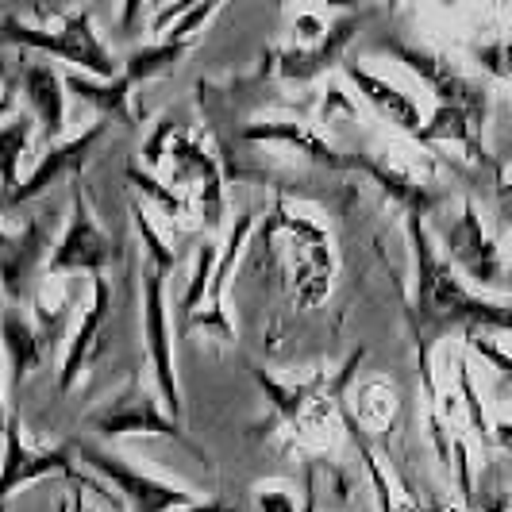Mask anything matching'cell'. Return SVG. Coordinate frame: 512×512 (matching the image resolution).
<instances>
[{
    "instance_id": "6da1fadb",
    "label": "cell",
    "mask_w": 512,
    "mask_h": 512,
    "mask_svg": "<svg viewBox=\"0 0 512 512\" xmlns=\"http://www.w3.org/2000/svg\"><path fill=\"white\" fill-rule=\"evenodd\" d=\"M409 220L412 243V335H416V359H420V378L428 397L436 401V378H432V351L447 335H509L512 339V305L493 301L486 293L470 289L459 278V270L439 251L436 235L420 216Z\"/></svg>"
},
{
    "instance_id": "7a4b0ae2",
    "label": "cell",
    "mask_w": 512,
    "mask_h": 512,
    "mask_svg": "<svg viewBox=\"0 0 512 512\" xmlns=\"http://www.w3.org/2000/svg\"><path fill=\"white\" fill-rule=\"evenodd\" d=\"M378 51L397 58L405 70L416 74V81L432 93L436 108L428 112L424 131H420V147H436V143H455L470 162H486V124H489V85L470 77L459 62H451L447 54L432 51L424 43H412L401 35H385Z\"/></svg>"
},
{
    "instance_id": "3957f363",
    "label": "cell",
    "mask_w": 512,
    "mask_h": 512,
    "mask_svg": "<svg viewBox=\"0 0 512 512\" xmlns=\"http://www.w3.org/2000/svg\"><path fill=\"white\" fill-rule=\"evenodd\" d=\"M0 39L4 43H16V47H27V51H39L43 58H58L66 66H74L77 74L89 70V77H108L120 74L112 51L104 47V39L93 27V16L89 8H70V12H58V27H39L27 24L20 16H4L0 24Z\"/></svg>"
},
{
    "instance_id": "277c9868",
    "label": "cell",
    "mask_w": 512,
    "mask_h": 512,
    "mask_svg": "<svg viewBox=\"0 0 512 512\" xmlns=\"http://www.w3.org/2000/svg\"><path fill=\"white\" fill-rule=\"evenodd\" d=\"M166 274L170 266L143 258V351L151 366V385L162 401V409L170 412V420L181 424V385L174 370V335H170V305H166Z\"/></svg>"
},
{
    "instance_id": "5b68a950",
    "label": "cell",
    "mask_w": 512,
    "mask_h": 512,
    "mask_svg": "<svg viewBox=\"0 0 512 512\" xmlns=\"http://www.w3.org/2000/svg\"><path fill=\"white\" fill-rule=\"evenodd\" d=\"M85 424L93 432H101L104 439H120V436H162L181 443L185 451H193L197 459H205V451L193 443V439L181 432L178 420H170V412L162 409L154 385H147L139 374L131 378L116 397H108L101 409H93L85 416Z\"/></svg>"
},
{
    "instance_id": "8992f818",
    "label": "cell",
    "mask_w": 512,
    "mask_h": 512,
    "mask_svg": "<svg viewBox=\"0 0 512 512\" xmlns=\"http://www.w3.org/2000/svg\"><path fill=\"white\" fill-rule=\"evenodd\" d=\"M439 251L459 270V278H470L478 289H509V262L501 258V247L482 224V212L474 201H462L451 224L439 228Z\"/></svg>"
},
{
    "instance_id": "52a82bcc",
    "label": "cell",
    "mask_w": 512,
    "mask_h": 512,
    "mask_svg": "<svg viewBox=\"0 0 512 512\" xmlns=\"http://www.w3.org/2000/svg\"><path fill=\"white\" fill-rule=\"evenodd\" d=\"M74 455L89 470H97L104 482L120 493V501H128L135 512H178V509H189L197 501L189 489L174 486V482H162L154 474H143L124 455L101 451L93 443H74Z\"/></svg>"
},
{
    "instance_id": "ba28073f",
    "label": "cell",
    "mask_w": 512,
    "mask_h": 512,
    "mask_svg": "<svg viewBox=\"0 0 512 512\" xmlns=\"http://www.w3.org/2000/svg\"><path fill=\"white\" fill-rule=\"evenodd\" d=\"M51 251V220L35 216L20 231L0 228V293L8 305L24 308L39 293V274H47Z\"/></svg>"
},
{
    "instance_id": "9c48e42d",
    "label": "cell",
    "mask_w": 512,
    "mask_h": 512,
    "mask_svg": "<svg viewBox=\"0 0 512 512\" xmlns=\"http://www.w3.org/2000/svg\"><path fill=\"white\" fill-rule=\"evenodd\" d=\"M112 258H116L112 239H108L101 224L93 220V212H89V205H85V193L74 189L70 224H66V231H62V239L51 247L47 274H51V278H58V274H93V278H101Z\"/></svg>"
},
{
    "instance_id": "30bf717a",
    "label": "cell",
    "mask_w": 512,
    "mask_h": 512,
    "mask_svg": "<svg viewBox=\"0 0 512 512\" xmlns=\"http://www.w3.org/2000/svg\"><path fill=\"white\" fill-rule=\"evenodd\" d=\"M104 135H108V124L97 120L93 128L77 131V135H70V139H62V143L47 147V154L39 158V166L20 181V189H16L8 201H0V212L20 208V205H27V201H39V197H43V193H51L62 178L77 174V170L89 162V154L97 151V143H101Z\"/></svg>"
},
{
    "instance_id": "8fae6325",
    "label": "cell",
    "mask_w": 512,
    "mask_h": 512,
    "mask_svg": "<svg viewBox=\"0 0 512 512\" xmlns=\"http://www.w3.org/2000/svg\"><path fill=\"white\" fill-rule=\"evenodd\" d=\"M51 474H66L74 478V462L66 447H54V451H35L27 447L20 436V412L12 405L8 412V432H4V459H0V501H8L12 493L27 482H39V478H51Z\"/></svg>"
},
{
    "instance_id": "7c38bea8",
    "label": "cell",
    "mask_w": 512,
    "mask_h": 512,
    "mask_svg": "<svg viewBox=\"0 0 512 512\" xmlns=\"http://www.w3.org/2000/svg\"><path fill=\"white\" fill-rule=\"evenodd\" d=\"M51 343L39 332L35 320H27L20 305H0V362H4V378H8V397L16 405L20 389H24L27 374L39 370V362L47 359Z\"/></svg>"
},
{
    "instance_id": "4fadbf2b",
    "label": "cell",
    "mask_w": 512,
    "mask_h": 512,
    "mask_svg": "<svg viewBox=\"0 0 512 512\" xmlns=\"http://www.w3.org/2000/svg\"><path fill=\"white\" fill-rule=\"evenodd\" d=\"M20 93L31 112V120L39 124L47 143H58V135L66 131V77L58 74L51 58H27L20 70Z\"/></svg>"
},
{
    "instance_id": "5bb4252c",
    "label": "cell",
    "mask_w": 512,
    "mask_h": 512,
    "mask_svg": "<svg viewBox=\"0 0 512 512\" xmlns=\"http://www.w3.org/2000/svg\"><path fill=\"white\" fill-rule=\"evenodd\" d=\"M343 77L355 85V93L382 116L389 128L405 131L409 139H420V131H424V120H428V116H424V108L416 104L412 93L397 89V85L385 81L382 74L366 70L362 62H343Z\"/></svg>"
},
{
    "instance_id": "9a60e30c",
    "label": "cell",
    "mask_w": 512,
    "mask_h": 512,
    "mask_svg": "<svg viewBox=\"0 0 512 512\" xmlns=\"http://www.w3.org/2000/svg\"><path fill=\"white\" fill-rule=\"evenodd\" d=\"M255 228V216L251 212H239L235 220H231L228 228V239H224V247H220V255H216V270H212V285H208V301L205 308L197 312V320H193V328H205V332L220 335L224 343H231V320H228V282L231 274H235V262L243 255V247H247V235Z\"/></svg>"
},
{
    "instance_id": "2e32d148",
    "label": "cell",
    "mask_w": 512,
    "mask_h": 512,
    "mask_svg": "<svg viewBox=\"0 0 512 512\" xmlns=\"http://www.w3.org/2000/svg\"><path fill=\"white\" fill-rule=\"evenodd\" d=\"M366 20V12L362 8H351V12H343L339 20L324 27V35L312 43V47H293V51H282L278 54V74L289 77V81H312V77H320L324 70H332L335 62L343 58V47L355 39V31L362 27Z\"/></svg>"
},
{
    "instance_id": "e0dca14e",
    "label": "cell",
    "mask_w": 512,
    "mask_h": 512,
    "mask_svg": "<svg viewBox=\"0 0 512 512\" xmlns=\"http://www.w3.org/2000/svg\"><path fill=\"white\" fill-rule=\"evenodd\" d=\"M108 308H112V285L101 274V278H93V301H85V312H81L74 335H70L66 359H62V374H58V393H70L77 385V378L85 374L89 359L97 355L101 332L104 324H108Z\"/></svg>"
},
{
    "instance_id": "ac0fdd59",
    "label": "cell",
    "mask_w": 512,
    "mask_h": 512,
    "mask_svg": "<svg viewBox=\"0 0 512 512\" xmlns=\"http://www.w3.org/2000/svg\"><path fill=\"white\" fill-rule=\"evenodd\" d=\"M351 170H366V174L378 181L397 205L405 208V216H420V220H424V216H436L439 208L447 205V193H439L436 185L412 178L409 170L389 166V162H382V158H362V154H351Z\"/></svg>"
},
{
    "instance_id": "d6986e66",
    "label": "cell",
    "mask_w": 512,
    "mask_h": 512,
    "mask_svg": "<svg viewBox=\"0 0 512 512\" xmlns=\"http://www.w3.org/2000/svg\"><path fill=\"white\" fill-rule=\"evenodd\" d=\"M243 139H251V143H289L293 151H301L316 166L351 170V154L335 151L320 131H312L308 124H297V120H258L251 128H243Z\"/></svg>"
},
{
    "instance_id": "ffe728a7",
    "label": "cell",
    "mask_w": 512,
    "mask_h": 512,
    "mask_svg": "<svg viewBox=\"0 0 512 512\" xmlns=\"http://www.w3.org/2000/svg\"><path fill=\"white\" fill-rule=\"evenodd\" d=\"M62 77H66V89H74L81 101L93 104L101 112L104 124H128V128L139 124V108L131 104V85L120 74L101 81V77H85L77 70H66Z\"/></svg>"
},
{
    "instance_id": "44dd1931",
    "label": "cell",
    "mask_w": 512,
    "mask_h": 512,
    "mask_svg": "<svg viewBox=\"0 0 512 512\" xmlns=\"http://www.w3.org/2000/svg\"><path fill=\"white\" fill-rule=\"evenodd\" d=\"M170 154H174V166H178L181 181L201 178L205 189H201V201H205V224H220V212H224V189H220V174H216V162L212 154H205L197 143L189 139H174L170 143Z\"/></svg>"
},
{
    "instance_id": "7402d4cb",
    "label": "cell",
    "mask_w": 512,
    "mask_h": 512,
    "mask_svg": "<svg viewBox=\"0 0 512 512\" xmlns=\"http://www.w3.org/2000/svg\"><path fill=\"white\" fill-rule=\"evenodd\" d=\"M31 135H35L31 112H16L8 124H0V201H8L24 181L20 166H24V154L31 147Z\"/></svg>"
},
{
    "instance_id": "603a6c76",
    "label": "cell",
    "mask_w": 512,
    "mask_h": 512,
    "mask_svg": "<svg viewBox=\"0 0 512 512\" xmlns=\"http://www.w3.org/2000/svg\"><path fill=\"white\" fill-rule=\"evenodd\" d=\"M470 512H512V459L489 455L474 474V493L466 501Z\"/></svg>"
},
{
    "instance_id": "cb8c5ba5",
    "label": "cell",
    "mask_w": 512,
    "mask_h": 512,
    "mask_svg": "<svg viewBox=\"0 0 512 512\" xmlns=\"http://www.w3.org/2000/svg\"><path fill=\"white\" fill-rule=\"evenodd\" d=\"M193 43H197V39H185V43H178V39H154V43H147V47H135V51L128 54L124 74L120 77L135 89L139 81H151V77L166 74L174 62H181L185 54L193 51Z\"/></svg>"
},
{
    "instance_id": "d4e9b609",
    "label": "cell",
    "mask_w": 512,
    "mask_h": 512,
    "mask_svg": "<svg viewBox=\"0 0 512 512\" xmlns=\"http://www.w3.org/2000/svg\"><path fill=\"white\" fill-rule=\"evenodd\" d=\"M216 239H205L197 247V258H193V274H189V285H185V297L178 301V328H193L197 312L205 308L208 301V285H212V270H216Z\"/></svg>"
},
{
    "instance_id": "484cf974",
    "label": "cell",
    "mask_w": 512,
    "mask_h": 512,
    "mask_svg": "<svg viewBox=\"0 0 512 512\" xmlns=\"http://www.w3.org/2000/svg\"><path fill=\"white\" fill-rule=\"evenodd\" d=\"M455 378H459V393H462V409H466V416H470V428H474V436H478V443L486 447L489 455H493V424H489L486 416V405H482V397H478V385H474V378H470V366L466 362H455Z\"/></svg>"
},
{
    "instance_id": "4316f807",
    "label": "cell",
    "mask_w": 512,
    "mask_h": 512,
    "mask_svg": "<svg viewBox=\"0 0 512 512\" xmlns=\"http://www.w3.org/2000/svg\"><path fill=\"white\" fill-rule=\"evenodd\" d=\"M470 58H474L489 77L512 85V31L509 35H497V39H486V43H470Z\"/></svg>"
},
{
    "instance_id": "83f0119b",
    "label": "cell",
    "mask_w": 512,
    "mask_h": 512,
    "mask_svg": "<svg viewBox=\"0 0 512 512\" xmlns=\"http://www.w3.org/2000/svg\"><path fill=\"white\" fill-rule=\"evenodd\" d=\"M128 181L135 185V189H139V193H143V197H147V201H151V205L162 208L166 216H181L178 193H174L170 185H162V181L154 178L151 170H143L139 162H131V166H128Z\"/></svg>"
},
{
    "instance_id": "f1b7e54d",
    "label": "cell",
    "mask_w": 512,
    "mask_h": 512,
    "mask_svg": "<svg viewBox=\"0 0 512 512\" xmlns=\"http://www.w3.org/2000/svg\"><path fill=\"white\" fill-rule=\"evenodd\" d=\"M462 339H466V347H474V351H478L493 370H501V378H509L512 382V355L501 347V339H493V335H486V332L462 335Z\"/></svg>"
},
{
    "instance_id": "f546056e",
    "label": "cell",
    "mask_w": 512,
    "mask_h": 512,
    "mask_svg": "<svg viewBox=\"0 0 512 512\" xmlns=\"http://www.w3.org/2000/svg\"><path fill=\"white\" fill-rule=\"evenodd\" d=\"M258 512H297V501L282 486H262L258 489Z\"/></svg>"
},
{
    "instance_id": "4dcf8cb0",
    "label": "cell",
    "mask_w": 512,
    "mask_h": 512,
    "mask_svg": "<svg viewBox=\"0 0 512 512\" xmlns=\"http://www.w3.org/2000/svg\"><path fill=\"white\" fill-rule=\"evenodd\" d=\"M335 112H339V116H351V120H355V116H359V108H355V101H351V97H347V93H343V89H328V93H324V120H332Z\"/></svg>"
},
{
    "instance_id": "1f68e13d",
    "label": "cell",
    "mask_w": 512,
    "mask_h": 512,
    "mask_svg": "<svg viewBox=\"0 0 512 512\" xmlns=\"http://www.w3.org/2000/svg\"><path fill=\"white\" fill-rule=\"evenodd\" d=\"M493 451H501L505 459H512V420L493 424Z\"/></svg>"
},
{
    "instance_id": "d6a6232c",
    "label": "cell",
    "mask_w": 512,
    "mask_h": 512,
    "mask_svg": "<svg viewBox=\"0 0 512 512\" xmlns=\"http://www.w3.org/2000/svg\"><path fill=\"white\" fill-rule=\"evenodd\" d=\"M58 512H85V493H81V489H70L66 501L58 505Z\"/></svg>"
},
{
    "instance_id": "836d02e7",
    "label": "cell",
    "mask_w": 512,
    "mask_h": 512,
    "mask_svg": "<svg viewBox=\"0 0 512 512\" xmlns=\"http://www.w3.org/2000/svg\"><path fill=\"white\" fill-rule=\"evenodd\" d=\"M178 512H224V501H193L189 509H178Z\"/></svg>"
},
{
    "instance_id": "e575fe53",
    "label": "cell",
    "mask_w": 512,
    "mask_h": 512,
    "mask_svg": "<svg viewBox=\"0 0 512 512\" xmlns=\"http://www.w3.org/2000/svg\"><path fill=\"white\" fill-rule=\"evenodd\" d=\"M497 197H501V201H512V178H505L497 185Z\"/></svg>"
},
{
    "instance_id": "d590c367",
    "label": "cell",
    "mask_w": 512,
    "mask_h": 512,
    "mask_svg": "<svg viewBox=\"0 0 512 512\" xmlns=\"http://www.w3.org/2000/svg\"><path fill=\"white\" fill-rule=\"evenodd\" d=\"M12 112V97L8 93H0V116H8Z\"/></svg>"
},
{
    "instance_id": "8d00e7d4",
    "label": "cell",
    "mask_w": 512,
    "mask_h": 512,
    "mask_svg": "<svg viewBox=\"0 0 512 512\" xmlns=\"http://www.w3.org/2000/svg\"><path fill=\"white\" fill-rule=\"evenodd\" d=\"M436 512H459L455 505H436Z\"/></svg>"
},
{
    "instance_id": "74e56055",
    "label": "cell",
    "mask_w": 512,
    "mask_h": 512,
    "mask_svg": "<svg viewBox=\"0 0 512 512\" xmlns=\"http://www.w3.org/2000/svg\"><path fill=\"white\" fill-rule=\"evenodd\" d=\"M509 282H512V251H509Z\"/></svg>"
},
{
    "instance_id": "f35d334b",
    "label": "cell",
    "mask_w": 512,
    "mask_h": 512,
    "mask_svg": "<svg viewBox=\"0 0 512 512\" xmlns=\"http://www.w3.org/2000/svg\"><path fill=\"white\" fill-rule=\"evenodd\" d=\"M85 512H93V505H85Z\"/></svg>"
}]
</instances>
